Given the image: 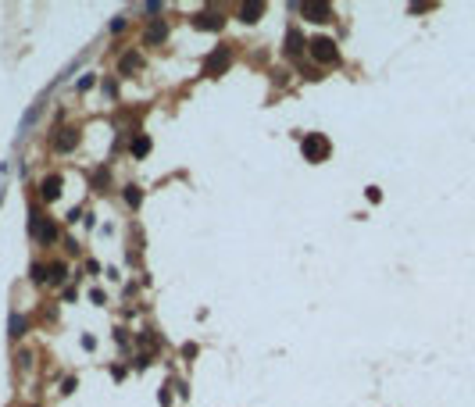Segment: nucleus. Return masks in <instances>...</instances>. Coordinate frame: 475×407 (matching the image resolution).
<instances>
[{
    "instance_id": "obj_10",
    "label": "nucleus",
    "mask_w": 475,
    "mask_h": 407,
    "mask_svg": "<svg viewBox=\"0 0 475 407\" xmlns=\"http://www.w3.org/2000/svg\"><path fill=\"white\" fill-rule=\"evenodd\" d=\"M147 150H150V140H147V136H140V140H132V154H136V158H143Z\"/></svg>"
},
{
    "instance_id": "obj_11",
    "label": "nucleus",
    "mask_w": 475,
    "mask_h": 407,
    "mask_svg": "<svg viewBox=\"0 0 475 407\" xmlns=\"http://www.w3.org/2000/svg\"><path fill=\"white\" fill-rule=\"evenodd\" d=\"M140 200H143L140 189H136V186H125V204H129V207H140Z\"/></svg>"
},
{
    "instance_id": "obj_2",
    "label": "nucleus",
    "mask_w": 475,
    "mask_h": 407,
    "mask_svg": "<svg viewBox=\"0 0 475 407\" xmlns=\"http://www.w3.org/2000/svg\"><path fill=\"white\" fill-rule=\"evenodd\" d=\"M304 154H308L311 161H325V158H329V140L318 136V132H311V136L304 140Z\"/></svg>"
},
{
    "instance_id": "obj_15",
    "label": "nucleus",
    "mask_w": 475,
    "mask_h": 407,
    "mask_svg": "<svg viewBox=\"0 0 475 407\" xmlns=\"http://www.w3.org/2000/svg\"><path fill=\"white\" fill-rule=\"evenodd\" d=\"M11 336H22V318H18V315L11 318Z\"/></svg>"
},
{
    "instance_id": "obj_4",
    "label": "nucleus",
    "mask_w": 475,
    "mask_h": 407,
    "mask_svg": "<svg viewBox=\"0 0 475 407\" xmlns=\"http://www.w3.org/2000/svg\"><path fill=\"white\" fill-rule=\"evenodd\" d=\"M304 14H308L311 22H329V18H332V7H329V4H304Z\"/></svg>"
},
{
    "instance_id": "obj_8",
    "label": "nucleus",
    "mask_w": 475,
    "mask_h": 407,
    "mask_svg": "<svg viewBox=\"0 0 475 407\" xmlns=\"http://www.w3.org/2000/svg\"><path fill=\"white\" fill-rule=\"evenodd\" d=\"M164 36H168V25H164V22H154V25L147 29V43H161Z\"/></svg>"
},
{
    "instance_id": "obj_3",
    "label": "nucleus",
    "mask_w": 475,
    "mask_h": 407,
    "mask_svg": "<svg viewBox=\"0 0 475 407\" xmlns=\"http://www.w3.org/2000/svg\"><path fill=\"white\" fill-rule=\"evenodd\" d=\"M222 68H229V50H225V47H218V50L204 61V75H218Z\"/></svg>"
},
{
    "instance_id": "obj_12",
    "label": "nucleus",
    "mask_w": 475,
    "mask_h": 407,
    "mask_svg": "<svg viewBox=\"0 0 475 407\" xmlns=\"http://www.w3.org/2000/svg\"><path fill=\"white\" fill-rule=\"evenodd\" d=\"M136 65H140V57H136V54H125V57H122V72H132Z\"/></svg>"
},
{
    "instance_id": "obj_7",
    "label": "nucleus",
    "mask_w": 475,
    "mask_h": 407,
    "mask_svg": "<svg viewBox=\"0 0 475 407\" xmlns=\"http://www.w3.org/2000/svg\"><path fill=\"white\" fill-rule=\"evenodd\" d=\"M193 25H197V29H222V18H218V14H197Z\"/></svg>"
},
{
    "instance_id": "obj_1",
    "label": "nucleus",
    "mask_w": 475,
    "mask_h": 407,
    "mask_svg": "<svg viewBox=\"0 0 475 407\" xmlns=\"http://www.w3.org/2000/svg\"><path fill=\"white\" fill-rule=\"evenodd\" d=\"M308 47H311V57H315V61H321V65H332V61L339 57V50H336V43H332V40H325V36H318V40H311Z\"/></svg>"
},
{
    "instance_id": "obj_14",
    "label": "nucleus",
    "mask_w": 475,
    "mask_h": 407,
    "mask_svg": "<svg viewBox=\"0 0 475 407\" xmlns=\"http://www.w3.org/2000/svg\"><path fill=\"white\" fill-rule=\"evenodd\" d=\"M290 54H300V32L297 29L290 32Z\"/></svg>"
},
{
    "instance_id": "obj_9",
    "label": "nucleus",
    "mask_w": 475,
    "mask_h": 407,
    "mask_svg": "<svg viewBox=\"0 0 475 407\" xmlns=\"http://www.w3.org/2000/svg\"><path fill=\"white\" fill-rule=\"evenodd\" d=\"M58 193H61V179H58V175H50V179H43V197H47V200H54Z\"/></svg>"
},
{
    "instance_id": "obj_6",
    "label": "nucleus",
    "mask_w": 475,
    "mask_h": 407,
    "mask_svg": "<svg viewBox=\"0 0 475 407\" xmlns=\"http://www.w3.org/2000/svg\"><path fill=\"white\" fill-rule=\"evenodd\" d=\"M261 11H264V4H243V7H239V18H243V22H257Z\"/></svg>"
},
{
    "instance_id": "obj_5",
    "label": "nucleus",
    "mask_w": 475,
    "mask_h": 407,
    "mask_svg": "<svg viewBox=\"0 0 475 407\" xmlns=\"http://www.w3.org/2000/svg\"><path fill=\"white\" fill-rule=\"evenodd\" d=\"M75 143H79V132H75V129H65V132L58 136V143H54V147H58V150L65 154V150H72Z\"/></svg>"
},
{
    "instance_id": "obj_13",
    "label": "nucleus",
    "mask_w": 475,
    "mask_h": 407,
    "mask_svg": "<svg viewBox=\"0 0 475 407\" xmlns=\"http://www.w3.org/2000/svg\"><path fill=\"white\" fill-rule=\"evenodd\" d=\"M50 282H65V264H50Z\"/></svg>"
}]
</instances>
